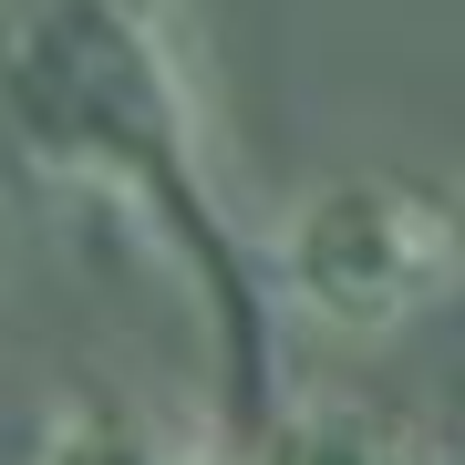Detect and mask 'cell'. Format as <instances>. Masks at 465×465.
<instances>
[{
	"instance_id": "6da1fadb",
	"label": "cell",
	"mask_w": 465,
	"mask_h": 465,
	"mask_svg": "<svg viewBox=\"0 0 465 465\" xmlns=\"http://www.w3.org/2000/svg\"><path fill=\"white\" fill-rule=\"evenodd\" d=\"M0 134L21 166L114 186L197 280L228 362V434L280 393V300L207 176V94L166 0H21L0 21Z\"/></svg>"
},
{
	"instance_id": "7a4b0ae2",
	"label": "cell",
	"mask_w": 465,
	"mask_h": 465,
	"mask_svg": "<svg viewBox=\"0 0 465 465\" xmlns=\"http://www.w3.org/2000/svg\"><path fill=\"white\" fill-rule=\"evenodd\" d=\"M455 207L434 176L403 166H341L280 217V238H259V280L280 311L321 321L341 341H382L403 321H424L455 290Z\"/></svg>"
},
{
	"instance_id": "3957f363",
	"label": "cell",
	"mask_w": 465,
	"mask_h": 465,
	"mask_svg": "<svg viewBox=\"0 0 465 465\" xmlns=\"http://www.w3.org/2000/svg\"><path fill=\"white\" fill-rule=\"evenodd\" d=\"M228 465H455L414 403L382 393H269L249 424L228 434Z\"/></svg>"
},
{
	"instance_id": "277c9868",
	"label": "cell",
	"mask_w": 465,
	"mask_h": 465,
	"mask_svg": "<svg viewBox=\"0 0 465 465\" xmlns=\"http://www.w3.org/2000/svg\"><path fill=\"white\" fill-rule=\"evenodd\" d=\"M32 465H228V445L186 434L176 414L114 393V382H84V393H63V403L42 414Z\"/></svg>"
}]
</instances>
